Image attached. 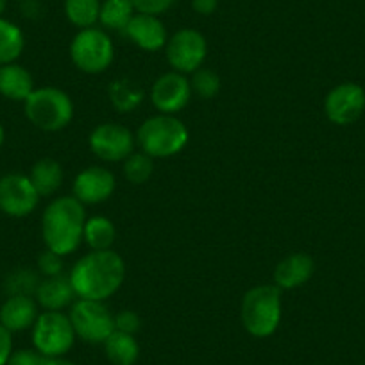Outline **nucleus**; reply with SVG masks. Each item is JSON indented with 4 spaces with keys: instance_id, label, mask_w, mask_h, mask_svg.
Here are the masks:
<instances>
[{
    "instance_id": "obj_1",
    "label": "nucleus",
    "mask_w": 365,
    "mask_h": 365,
    "mask_svg": "<svg viewBox=\"0 0 365 365\" xmlns=\"http://www.w3.org/2000/svg\"><path fill=\"white\" fill-rule=\"evenodd\" d=\"M125 276L120 256L113 251H96L84 256L70 274V283L81 299L103 301L118 290Z\"/></svg>"
},
{
    "instance_id": "obj_2",
    "label": "nucleus",
    "mask_w": 365,
    "mask_h": 365,
    "mask_svg": "<svg viewBox=\"0 0 365 365\" xmlns=\"http://www.w3.org/2000/svg\"><path fill=\"white\" fill-rule=\"evenodd\" d=\"M84 208L76 197L56 199L43 213V240L51 251L68 255L76 251L84 235Z\"/></svg>"
},
{
    "instance_id": "obj_3",
    "label": "nucleus",
    "mask_w": 365,
    "mask_h": 365,
    "mask_svg": "<svg viewBox=\"0 0 365 365\" xmlns=\"http://www.w3.org/2000/svg\"><path fill=\"white\" fill-rule=\"evenodd\" d=\"M282 319V296L272 285L255 287L242 303V322L252 336H269L276 331Z\"/></svg>"
},
{
    "instance_id": "obj_4",
    "label": "nucleus",
    "mask_w": 365,
    "mask_h": 365,
    "mask_svg": "<svg viewBox=\"0 0 365 365\" xmlns=\"http://www.w3.org/2000/svg\"><path fill=\"white\" fill-rule=\"evenodd\" d=\"M24 103L27 118L43 131H59L72 120V101L58 88L34 90Z\"/></svg>"
},
{
    "instance_id": "obj_5",
    "label": "nucleus",
    "mask_w": 365,
    "mask_h": 365,
    "mask_svg": "<svg viewBox=\"0 0 365 365\" xmlns=\"http://www.w3.org/2000/svg\"><path fill=\"white\" fill-rule=\"evenodd\" d=\"M188 131L181 120L170 115L153 117L142 124L138 142L143 153L150 158H167L187 145Z\"/></svg>"
},
{
    "instance_id": "obj_6",
    "label": "nucleus",
    "mask_w": 365,
    "mask_h": 365,
    "mask_svg": "<svg viewBox=\"0 0 365 365\" xmlns=\"http://www.w3.org/2000/svg\"><path fill=\"white\" fill-rule=\"evenodd\" d=\"M76 331L70 317L61 312H45L34 322L33 342L43 356H61L72 347Z\"/></svg>"
},
{
    "instance_id": "obj_7",
    "label": "nucleus",
    "mask_w": 365,
    "mask_h": 365,
    "mask_svg": "<svg viewBox=\"0 0 365 365\" xmlns=\"http://www.w3.org/2000/svg\"><path fill=\"white\" fill-rule=\"evenodd\" d=\"M70 54L83 72L99 73L113 61V43L106 33L88 27L73 38Z\"/></svg>"
},
{
    "instance_id": "obj_8",
    "label": "nucleus",
    "mask_w": 365,
    "mask_h": 365,
    "mask_svg": "<svg viewBox=\"0 0 365 365\" xmlns=\"http://www.w3.org/2000/svg\"><path fill=\"white\" fill-rule=\"evenodd\" d=\"M76 335L86 342H104L115 331V317L101 301L81 299L70 312Z\"/></svg>"
},
{
    "instance_id": "obj_9",
    "label": "nucleus",
    "mask_w": 365,
    "mask_h": 365,
    "mask_svg": "<svg viewBox=\"0 0 365 365\" xmlns=\"http://www.w3.org/2000/svg\"><path fill=\"white\" fill-rule=\"evenodd\" d=\"M324 110L333 124H353L365 111V90L356 83L339 84L326 97Z\"/></svg>"
},
{
    "instance_id": "obj_10",
    "label": "nucleus",
    "mask_w": 365,
    "mask_h": 365,
    "mask_svg": "<svg viewBox=\"0 0 365 365\" xmlns=\"http://www.w3.org/2000/svg\"><path fill=\"white\" fill-rule=\"evenodd\" d=\"M40 194L33 181L22 174L0 178V210L9 217H26L36 208Z\"/></svg>"
},
{
    "instance_id": "obj_11",
    "label": "nucleus",
    "mask_w": 365,
    "mask_h": 365,
    "mask_svg": "<svg viewBox=\"0 0 365 365\" xmlns=\"http://www.w3.org/2000/svg\"><path fill=\"white\" fill-rule=\"evenodd\" d=\"M206 58V40L194 29H182L170 38L167 59L178 72H194Z\"/></svg>"
},
{
    "instance_id": "obj_12",
    "label": "nucleus",
    "mask_w": 365,
    "mask_h": 365,
    "mask_svg": "<svg viewBox=\"0 0 365 365\" xmlns=\"http://www.w3.org/2000/svg\"><path fill=\"white\" fill-rule=\"evenodd\" d=\"M133 136L118 124H103L91 133L90 147L99 158L106 161L128 160L133 153Z\"/></svg>"
},
{
    "instance_id": "obj_13",
    "label": "nucleus",
    "mask_w": 365,
    "mask_h": 365,
    "mask_svg": "<svg viewBox=\"0 0 365 365\" xmlns=\"http://www.w3.org/2000/svg\"><path fill=\"white\" fill-rule=\"evenodd\" d=\"M192 86L181 73H165L154 83L150 99L163 113H175L182 110L190 101Z\"/></svg>"
},
{
    "instance_id": "obj_14",
    "label": "nucleus",
    "mask_w": 365,
    "mask_h": 365,
    "mask_svg": "<svg viewBox=\"0 0 365 365\" xmlns=\"http://www.w3.org/2000/svg\"><path fill=\"white\" fill-rule=\"evenodd\" d=\"M115 178L110 170L103 167H90L81 172L73 182V194L76 199L86 205L103 202L113 194Z\"/></svg>"
},
{
    "instance_id": "obj_15",
    "label": "nucleus",
    "mask_w": 365,
    "mask_h": 365,
    "mask_svg": "<svg viewBox=\"0 0 365 365\" xmlns=\"http://www.w3.org/2000/svg\"><path fill=\"white\" fill-rule=\"evenodd\" d=\"M125 34L143 51H158L167 41L165 27L156 16L153 15H136L125 27Z\"/></svg>"
},
{
    "instance_id": "obj_16",
    "label": "nucleus",
    "mask_w": 365,
    "mask_h": 365,
    "mask_svg": "<svg viewBox=\"0 0 365 365\" xmlns=\"http://www.w3.org/2000/svg\"><path fill=\"white\" fill-rule=\"evenodd\" d=\"M38 319L36 303L31 296H9L0 308V324L9 331H24Z\"/></svg>"
},
{
    "instance_id": "obj_17",
    "label": "nucleus",
    "mask_w": 365,
    "mask_h": 365,
    "mask_svg": "<svg viewBox=\"0 0 365 365\" xmlns=\"http://www.w3.org/2000/svg\"><path fill=\"white\" fill-rule=\"evenodd\" d=\"M314 274V259L308 255H290L278 263L274 279L282 289H296L307 283Z\"/></svg>"
},
{
    "instance_id": "obj_18",
    "label": "nucleus",
    "mask_w": 365,
    "mask_h": 365,
    "mask_svg": "<svg viewBox=\"0 0 365 365\" xmlns=\"http://www.w3.org/2000/svg\"><path fill=\"white\" fill-rule=\"evenodd\" d=\"M33 91V77L24 66L15 63L0 66V96L9 101H26Z\"/></svg>"
},
{
    "instance_id": "obj_19",
    "label": "nucleus",
    "mask_w": 365,
    "mask_h": 365,
    "mask_svg": "<svg viewBox=\"0 0 365 365\" xmlns=\"http://www.w3.org/2000/svg\"><path fill=\"white\" fill-rule=\"evenodd\" d=\"M73 296H76V292H73L70 278H65L61 274L47 278L36 289L38 303L47 308L48 312H58L65 308L66 304L72 303Z\"/></svg>"
},
{
    "instance_id": "obj_20",
    "label": "nucleus",
    "mask_w": 365,
    "mask_h": 365,
    "mask_svg": "<svg viewBox=\"0 0 365 365\" xmlns=\"http://www.w3.org/2000/svg\"><path fill=\"white\" fill-rule=\"evenodd\" d=\"M104 349L113 365H135L140 354V347L135 336L129 333L117 331V329L104 340Z\"/></svg>"
},
{
    "instance_id": "obj_21",
    "label": "nucleus",
    "mask_w": 365,
    "mask_h": 365,
    "mask_svg": "<svg viewBox=\"0 0 365 365\" xmlns=\"http://www.w3.org/2000/svg\"><path fill=\"white\" fill-rule=\"evenodd\" d=\"M29 179L40 195H48L61 187L63 170L58 161L41 160L31 170Z\"/></svg>"
},
{
    "instance_id": "obj_22",
    "label": "nucleus",
    "mask_w": 365,
    "mask_h": 365,
    "mask_svg": "<svg viewBox=\"0 0 365 365\" xmlns=\"http://www.w3.org/2000/svg\"><path fill=\"white\" fill-rule=\"evenodd\" d=\"M24 51V34L15 24L0 19V66L9 65Z\"/></svg>"
},
{
    "instance_id": "obj_23",
    "label": "nucleus",
    "mask_w": 365,
    "mask_h": 365,
    "mask_svg": "<svg viewBox=\"0 0 365 365\" xmlns=\"http://www.w3.org/2000/svg\"><path fill=\"white\" fill-rule=\"evenodd\" d=\"M133 11H135V6L131 0H106L101 6L99 19L108 29L125 31L133 19Z\"/></svg>"
},
{
    "instance_id": "obj_24",
    "label": "nucleus",
    "mask_w": 365,
    "mask_h": 365,
    "mask_svg": "<svg viewBox=\"0 0 365 365\" xmlns=\"http://www.w3.org/2000/svg\"><path fill=\"white\" fill-rule=\"evenodd\" d=\"M65 13L73 26L88 29L99 19L101 2L99 0H65Z\"/></svg>"
},
{
    "instance_id": "obj_25",
    "label": "nucleus",
    "mask_w": 365,
    "mask_h": 365,
    "mask_svg": "<svg viewBox=\"0 0 365 365\" xmlns=\"http://www.w3.org/2000/svg\"><path fill=\"white\" fill-rule=\"evenodd\" d=\"M84 238L96 251H108L115 240V227L104 217H93L84 224Z\"/></svg>"
},
{
    "instance_id": "obj_26",
    "label": "nucleus",
    "mask_w": 365,
    "mask_h": 365,
    "mask_svg": "<svg viewBox=\"0 0 365 365\" xmlns=\"http://www.w3.org/2000/svg\"><path fill=\"white\" fill-rule=\"evenodd\" d=\"M111 101L120 111H131L142 103V91L136 90L129 81H117L110 90Z\"/></svg>"
},
{
    "instance_id": "obj_27",
    "label": "nucleus",
    "mask_w": 365,
    "mask_h": 365,
    "mask_svg": "<svg viewBox=\"0 0 365 365\" xmlns=\"http://www.w3.org/2000/svg\"><path fill=\"white\" fill-rule=\"evenodd\" d=\"M124 174L135 185L145 182L150 178V174H153V160H150L149 154H131L125 160Z\"/></svg>"
},
{
    "instance_id": "obj_28",
    "label": "nucleus",
    "mask_w": 365,
    "mask_h": 365,
    "mask_svg": "<svg viewBox=\"0 0 365 365\" xmlns=\"http://www.w3.org/2000/svg\"><path fill=\"white\" fill-rule=\"evenodd\" d=\"M38 285L40 283L31 270L20 269L8 278L6 290H8L9 296H31L33 292H36Z\"/></svg>"
},
{
    "instance_id": "obj_29",
    "label": "nucleus",
    "mask_w": 365,
    "mask_h": 365,
    "mask_svg": "<svg viewBox=\"0 0 365 365\" xmlns=\"http://www.w3.org/2000/svg\"><path fill=\"white\" fill-rule=\"evenodd\" d=\"M192 88L202 99H212V97L217 96V91L220 88V79L215 72L208 68L197 70V73L194 76V83H192Z\"/></svg>"
},
{
    "instance_id": "obj_30",
    "label": "nucleus",
    "mask_w": 365,
    "mask_h": 365,
    "mask_svg": "<svg viewBox=\"0 0 365 365\" xmlns=\"http://www.w3.org/2000/svg\"><path fill=\"white\" fill-rule=\"evenodd\" d=\"M38 267H40L41 272L45 274V276H59L63 270V262H61V255H58V252L54 251H45L41 252L40 258H38Z\"/></svg>"
},
{
    "instance_id": "obj_31",
    "label": "nucleus",
    "mask_w": 365,
    "mask_h": 365,
    "mask_svg": "<svg viewBox=\"0 0 365 365\" xmlns=\"http://www.w3.org/2000/svg\"><path fill=\"white\" fill-rule=\"evenodd\" d=\"M133 6H135L136 11H140L142 15H160L165 13L172 4L174 0H131Z\"/></svg>"
},
{
    "instance_id": "obj_32",
    "label": "nucleus",
    "mask_w": 365,
    "mask_h": 365,
    "mask_svg": "<svg viewBox=\"0 0 365 365\" xmlns=\"http://www.w3.org/2000/svg\"><path fill=\"white\" fill-rule=\"evenodd\" d=\"M115 329L122 333H129V335H135L140 329V317L135 312H120L115 317Z\"/></svg>"
},
{
    "instance_id": "obj_33",
    "label": "nucleus",
    "mask_w": 365,
    "mask_h": 365,
    "mask_svg": "<svg viewBox=\"0 0 365 365\" xmlns=\"http://www.w3.org/2000/svg\"><path fill=\"white\" fill-rule=\"evenodd\" d=\"M41 360H43V354H40L38 351L20 349L11 353L8 365H41Z\"/></svg>"
},
{
    "instance_id": "obj_34",
    "label": "nucleus",
    "mask_w": 365,
    "mask_h": 365,
    "mask_svg": "<svg viewBox=\"0 0 365 365\" xmlns=\"http://www.w3.org/2000/svg\"><path fill=\"white\" fill-rule=\"evenodd\" d=\"M13 353L11 331L0 324V365H8L9 356Z\"/></svg>"
},
{
    "instance_id": "obj_35",
    "label": "nucleus",
    "mask_w": 365,
    "mask_h": 365,
    "mask_svg": "<svg viewBox=\"0 0 365 365\" xmlns=\"http://www.w3.org/2000/svg\"><path fill=\"white\" fill-rule=\"evenodd\" d=\"M192 8L201 15H212L217 9V0H192Z\"/></svg>"
},
{
    "instance_id": "obj_36",
    "label": "nucleus",
    "mask_w": 365,
    "mask_h": 365,
    "mask_svg": "<svg viewBox=\"0 0 365 365\" xmlns=\"http://www.w3.org/2000/svg\"><path fill=\"white\" fill-rule=\"evenodd\" d=\"M41 365H76V364H72V361L68 360H63V358L59 356H43Z\"/></svg>"
},
{
    "instance_id": "obj_37",
    "label": "nucleus",
    "mask_w": 365,
    "mask_h": 365,
    "mask_svg": "<svg viewBox=\"0 0 365 365\" xmlns=\"http://www.w3.org/2000/svg\"><path fill=\"white\" fill-rule=\"evenodd\" d=\"M2 143H4V128L0 125V147H2Z\"/></svg>"
},
{
    "instance_id": "obj_38",
    "label": "nucleus",
    "mask_w": 365,
    "mask_h": 365,
    "mask_svg": "<svg viewBox=\"0 0 365 365\" xmlns=\"http://www.w3.org/2000/svg\"><path fill=\"white\" fill-rule=\"evenodd\" d=\"M4 9H6V0H0V16H2Z\"/></svg>"
}]
</instances>
